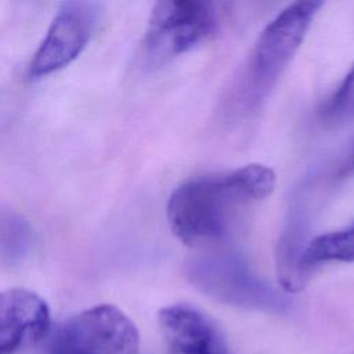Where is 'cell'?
Segmentation results:
<instances>
[{"mask_svg":"<svg viewBox=\"0 0 354 354\" xmlns=\"http://www.w3.org/2000/svg\"><path fill=\"white\" fill-rule=\"evenodd\" d=\"M275 184V171L263 163L189 178L169 196L170 231L189 248L216 243L227 236L239 212L268 198Z\"/></svg>","mask_w":354,"mask_h":354,"instance_id":"obj_1","label":"cell"},{"mask_svg":"<svg viewBox=\"0 0 354 354\" xmlns=\"http://www.w3.org/2000/svg\"><path fill=\"white\" fill-rule=\"evenodd\" d=\"M322 6V1H295L267 24L228 91L227 115L246 116L261 106L300 48Z\"/></svg>","mask_w":354,"mask_h":354,"instance_id":"obj_2","label":"cell"},{"mask_svg":"<svg viewBox=\"0 0 354 354\" xmlns=\"http://www.w3.org/2000/svg\"><path fill=\"white\" fill-rule=\"evenodd\" d=\"M220 28L217 3L171 0L155 3L140 47L144 66H160L209 41Z\"/></svg>","mask_w":354,"mask_h":354,"instance_id":"obj_3","label":"cell"},{"mask_svg":"<svg viewBox=\"0 0 354 354\" xmlns=\"http://www.w3.org/2000/svg\"><path fill=\"white\" fill-rule=\"evenodd\" d=\"M185 274L196 289L225 304L267 313H283L289 307L288 299L235 253L198 256L187 264Z\"/></svg>","mask_w":354,"mask_h":354,"instance_id":"obj_4","label":"cell"},{"mask_svg":"<svg viewBox=\"0 0 354 354\" xmlns=\"http://www.w3.org/2000/svg\"><path fill=\"white\" fill-rule=\"evenodd\" d=\"M138 347L133 321L112 304H97L58 328L48 354H138Z\"/></svg>","mask_w":354,"mask_h":354,"instance_id":"obj_5","label":"cell"},{"mask_svg":"<svg viewBox=\"0 0 354 354\" xmlns=\"http://www.w3.org/2000/svg\"><path fill=\"white\" fill-rule=\"evenodd\" d=\"M102 12L95 1L62 3L32 57L29 76H47L76 59L97 30Z\"/></svg>","mask_w":354,"mask_h":354,"instance_id":"obj_6","label":"cell"},{"mask_svg":"<svg viewBox=\"0 0 354 354\" xmlns=\"http://www.w3.org/2000/svg\"><path fill=\"white\" fill-rule=\"evenodd\" d=\"M48 328L50 308L37 293L24 288L0 292V354L40 342Z\"/></svg>","mask_w":354,"mask_h":354,"instance_id":"obj_7","label":"cell"},{"mask_svg":"<svg viewBox=\"0 0 354 354\" xmlns=\"http://www.w3.org/2000/svg\"><path fill=\"white\" fill-rule=\"evenodd\" d=\"M158 318L171 354H228L214 322L196 307L170 304L159 311Z\"/></svg>","mask_w":354,"mask_h":354,"instance_id":"obj_8","label":"cell"},{"mask_svg":"<svg viewBox=\"0 0 354 354\" xmlns=\"http://www.w3.org/2000/svg\"><path fill=\"white\" fill-rule=\"evenodd\" d=\"M303 220L293 217L281 234L277 249V277L283 290L289 293L304 288L308 275L301 268V253L304 250Z\"/></svg>","mask_w":354,"mask_h":354,"instance_id":"obj_9","label":"cell"},{"mask_svg":"<svg viewBox=\"0 0 354 354\" xmlns=\"http://www.w3.org/2000/svg\"><path fill=\"white\" fill-rule=\"evenodd\" d=\"M300 263L307 275L319 264L354 263V224L319 234L307 241Z\"/></svg>","mask_w":354,"mask_h":354,"instance_id":"obj_10","label":"cell"},{"mask_svg":"<svg viewBox=\"0 0 354 354\" xmlns=\"http://www.w3.org/2000/svg\"><path fill=\"white\" fill-rule=\"evenodd\" d=\"M33 248V228L11 209L0 207V264L14 267L24 263Z\"/></svg>","mask_w":354,"mask_h":354,"instance_id":"obj_11","label":"cell"},{"mask_svg":"<svg viewBox=\"0 0 354 354\" xmlns=\"http://www.w3.org/2000/svg\"><path fill=\"white\" fill-rule=\"evenodd\" d=\"M354 91V64L351 65L347 75L343 77L340 86L335 91L330 102H329V113H333L343 102L344 100Z\"/></svg>","mask_w":354,"mask_h":354,"instance_id":"obj_12","label":"cell"},{"mask_svg":"<svg viewBox=\"0 0 354 354\" xmlns=\"http://www.w3.org/2000/svg\"><path fill=\"white\" fill-rule=\"evenodd\" d=\"M354 112V91L344 100V102L332 113V115H340V113H351Z\"/></svg>","mask_w":354,"mask_h":354,"instance_id":"obj_13","label":"cell"},{"mask_svg":"<svg viewBox=\"0 0 354 354\" xmlns=\"http://www.w3.org/2000/svg\"><path fill=\"white\" fill-rule=\"evenodd\" d=\"M351 354H354V351H353V353H351Z\"/></svg>","mask_w":354,"mask_h":354,"instance_id":"obj_14","label":"cell"}]
</instances>
